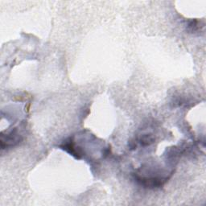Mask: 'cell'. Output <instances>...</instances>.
<instances>
[{"mask_svg":"<svg viewBox=\"0 0 206 206\" xmlns=\"http://www.w3.org/2000/svg\"><path fill=\"white\" fill-rule=\"evenodd\" d=\"M153 141H154V139H153L152 136L146 135V136L143 137L142 139H141V144H142L143 146H148V145H150L151 144H152Z\"/></svg>","mask_w":206,"mask_h":206,"instance_id":"obj_1","label":"cell"}]
</instances>
